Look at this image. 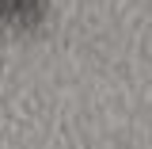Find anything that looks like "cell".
<instances>
[{
    "mask_svg": "<svg viewBox=\"0 0 152 149\" xmlns=\"http://www.w3.org/2000/svg\"><path fill=\"white\" fill-rule=\"evenodd\" d=\"M46 16V0H0V23H23L31 27Z\"/></svg>",
    "mask_w": 152,
    "mask_h": 149,
    "instance_id": "cell-1",
    "label": "cell"
}]
</instances>
